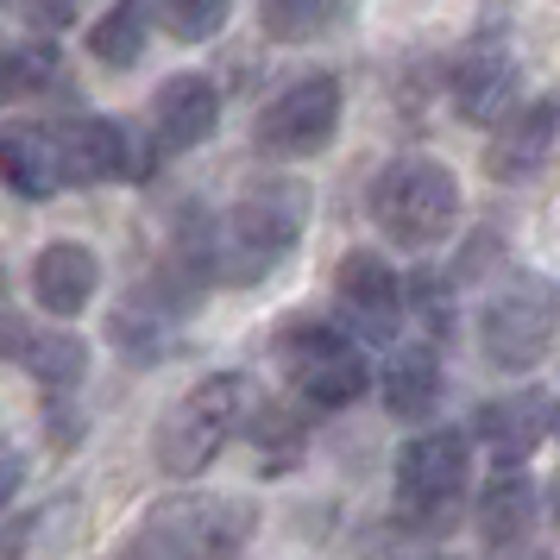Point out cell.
Segmentation results:
<instances>
[{
	"label": "cell",
	"instance_id": "17",
	"mask_svg": "<svg viewBox=\"0 0 560 560\" xmlns=\"http://www.w3.org/2000/svg\"><path fill=\"white\" fill-rule=\"evenodd\" d=\"M0 183H7L13 196H26V202H45V196L63 189V164H57L51 127L20 120V127L0 132Z\"/></svg>",
	"mask_w": 560,
	"mask_h": 560
},
{
	"label": "cell",
	"instance_id": "21",
	"mask_svg": "<svg viewBox=\"0 0 560 560\" xmlns=\"http://www.w3.org/2000/svg\"><path fill=\"white\" fill-rule=\"evenodd\" d=\"M334 20H340V0H258V26L278 45H308L334 32Z\"/></svg>",
	"mask_w": 560,
	"mask_h": 560
},
{
	"label": "cell",
	"instance_id": "1",
	"mask_svg": "<svg viewBox=\"0 0 560 560\" xmlns=\"http://www.w3.org/2000/svg\"><path fill=\"white\" fill-rule=\"evenodd\" d=\"M258 397H265V390H258L246 372H214V378L189 384L177 397V409L158 422V441H152L158 466H164L171 479H202L208 466L246 434V416H253Z\"/></svg>",
	"mask_w": 560,
	"mask_h": 560
},
{
	"label": "cell",
	"instance_id": "12",
	"mask_svg": "<svg viewBox=\"0 0 560 560\" xmlns=\"http://www.w3.org/2000/svg\"><path fill=\"white\" fill-rule=\"evenodd\" d=\"M57 139V164L63 183H107V177H145V158L132 152V132L102 114H77Z\"/></svg>",
	"mask_w": 560,
	"mask_h": 560
},
{
	"label": "cell",
	"instance_id": "19",
	"mask_svg": "<svg viewBox=\"0 0 560 560\" xmlns=\"http://www.w3.org/2000/svg\"><path fill=\"white\" fill-rule=\"evenodd\" d=\"M246 434H253V454H258V472H290L296 459H303L308 447V422H303V409H290V404H271V397H258L253 416H246Z\"/></svg>",
	"mask_w": 560,
	"mask_h": 560
},
{
	"label": "cell",
	"instance_id": "5",
	"mask_svg": "<svg viewBox=\"0 0 560 560\" xmlns=\"http://www.w3.org/2000/svg\"><path fill=\"white\" fill-rule=\"evenodd\" d=\"M308 221V189L296 177H265L228 208V253L240 258L233 278H258L265 265H278Z\"/></svg>",
	"mask_w": 560,
	"mask_h": 560
},
{
	"label": "cell",
	"instance_id": "8",
	"mask_svg": "<svg viewBox=\"0 0 560 560\" xmlns=\"http://www.w3.org/2000/svg\"><path fill=\"white\" fill-rule=\"evenodd\" d=\"M466 472H472V454H466V434H459V429L416 434L404 454H397V510L434 523L441 510L459 504Z\"/></svg>",
	"mask_w": 560,
	"mask_h": 560
},
{
	"label": "cell",
	"instance_id": "13",
	"mask_svg": "<svg viewBox=\"0 0 560 560\" xmlns=\"http://www.w3.org/2000/svg\"><path fill=\"white\" fill-rule=\"evenodd\" d=\"M472 434H479L504 466H523V459L555 434V390L529 384V390H516V397H491V404L479 409Z\"/></svg>",
	"mask_w": 560,
	"mask_h": 560
},
{
	"label": "cell",
	"instance_id": "28",
	"mask_svg": "<svg viewBox=\"0 0 560 560\" xmlns=\"http://www.w3.org/2000/svg\"><path fill=\"white\" fill-rule=\"evenodd\" d=\"M491 560H548V541H535V535H523V541H498Z\"/></svg>",
	"mask_w": 560,
	"mask_h": 560
},
{
	"label": "cell",
	"instance_id": "7",
	"mask_svg": "<svg viewBox=\"0 0 560 560\" xmlns=\"http://www.w3.org/2000/svg\"><path fill=\"white\" fill-rule=\"evenodd\" d=\"M334 132H340V82L328 70H315V77H296L258 107L253 139L265 158H315L328 152Z\"/></svg>",
	"mask_w": 560,
	"mask_h": 560
},
{
	"label": "cell",
	"instance_id": "27",
	"mask_svg": "<svg viewBox=\"0 0 560 560\" xmlns=\"http://www.w3.org/2000/svg\"><path fill=\"white\" fill-rule=\"evenodd\" d=\"M20 479H26V459L13 454V447H0V510L13 504V491H20Z\"/></svg>",
	"mask_w": 560,
	"mask_h": 560
},
{
	"label": "cell",
	"instance_id": "10",
	"mask_svg": "<svg viewBox=\"0 0 560 560\" xmlns=\"http://www.w3.org/2000/svg\"><path fill=\"white\" fill-rule=\"evenodd\" d=\"M334 308L340 328H353L359 340H390L404 328V283L378 253H347L334 271Z\"/></svg>",
	"mask_w": 560,
	"mask_h": 560
},
{
	"label": "cell",
	"instance_id": "3",
	"mask_svg": "<svg viewBox=\"0 0 560 560\" xmlns=\"http://www.w3.org/2000/svg\"><path fill=\"white\" fill-rule=\"evenodd\" d=\"M246 535H253V510L240 498H171L145 510L120 560H240Z\"/></svg>",
	"mask_w": 560,
	"mask_h": 560
},
{
	"label": "cell",
	"instance_id": "9",
	"mask_svg": "<svg viewBox=\"0 0 560 560\" xmlns=\"http://www.w3.org/2000/svg\"><path fill=\"white\" fill-rule=\"evenodd\" d=\"M523 95V63L510 51L504 32H479L466 51L454 57V114L472 127H498Z\"/></svg>",
	"mask_w": 560,
	"mask_h": 560
},
{
	"label": "cell",
	"instance_id": "11",
	"mask_svg": "<svg viewBox=\"0 0 560 560\" xmlns=\"http://www.w3.org/2000/svg\"><path fill=\"white\" fill-rule=\"evenodd\" d=\"M0 353L13 359L20 372H32L38 384H51V390H70L89 372V340H77L63 322L45 328L32 315H0Z\"/></svg>",
	"mask_w": 560,
	"mask_h": 560
},
{
	"label": "cell",
	"instance_id": "22",
	"mask_svg": "<svg viewBox=\"0 0 560 560\" xmlns=\"http://www.w3.org/2000/svg\"><path fill=\"white\" fill-rule=\"evenodd\" d=\"M89 57L107 63V70H132L145 57V20H139V7H107L102 20L89 26Z\"/></svg>",
	"mask_w": 560,
	"mask_h": 560
},
{
	"label": "cell",
	"instance_id": "20",
	"mask_svg": "<svg viewBox=\"0 0 560 560\" xmlns=\"http://www.w3.org/2000/svg\"><path fill=\"white\" fill-rule=\"evenodd\" d=\"M434 397H441V359H434V347H404L384 365V409L390 416L416 422V416L434 409Z\"/></svg>",
	"mask_w": 560,
	"mask_h": 560
},
{
	"label": "cell",
	"instance_id": "23",
	"mask_svg": "<svg viewBox=\"0 0 560 560\" xmlns=\"http://www.w3.org/2000/svg\"><path fill=\"white\" fill-rule=\"evenodd\" d=\"M57 82V51L51 45H13L0 51V102H20V95H38Z\"/></svg>",
	"mask_w": 560,
	"mask_h": 560
},
{
	"label": "cell",
	"instance_id": "26",
	"mask_svg": "<svg viewBox=\"0 0 560 560\" xmlns=\"http://www.w3.org/2000/svg\"><path fill=\"white\" fill-rule=\"evenodd\" d=\"M20 7V20L38 32H70L77 26V0H13Z\"/></svg>",
	"mask_w": 560,
	"mask_h": 560
},
{
	"label": "cell",
	"instance_id": "25",
	"mask_svg": "<svg viewBox=\"0 0 560 560\" xmlns=\"http://www.w3.org/2000/svg\"><path fill=\"white\" fill-rule=\"evenodd\" d=\"M404 315H416V322L441 340V334L454 328V290L434 278V271H416V278L404 283Z\"/></svg>",
	"mask_w": 560,
	"mask_h": 560
},
{
	"label": "cell",
	"instance_id": "6",
	"mask_svg": "<svg viewBox=\"0 0 560 560\" xmlns=\"http://www.w3.org/2000/svg\"><path fill=\"white\" fill-rule=\"evenodd\" d=\"M479 347L498 372H529L555 347V290L541 278H516L479 315Z\"/></svg>",
	"mask_w": 560,
	"mask_h": 560
},
{
	"label": "cell",
	"instance_id": "18",
	"mask_svg": "<svg viewBox=\"0 0 560 560\" xmlns=\"http://www.w3.org/2000/svg\"><path fill=\"white\" fill-rule=\"evenodd\" d=\"M535 523H541V491H535V479L523 472V466H504L498 479L485 485V498H479L485 548H498V541H523V535H535Z\"/></svg>",
	"mask_w": 560,
	"mask_h": 560
},
{
	"label": "cell",
	"instance_id": "14",
	"mask_svg": "<svg viewBox=\"0 0 560 560\" xmlns=\"http://www.w3.org/2000/svg\"><path fill=\"white\" fill-rule=\"evenodd\" d=\"M221 127V89L208 77H171L152 95V139L158 152H196Z\"/></svg>",
	"mask_w": 560,
	"mask_h": 560
},
{
	"label": "cell",
	"instance_id": "24",
	"mask_svg": "<svg viewBox=\"0 0 560 560\" xmlns=\"http://www.w3.org/2000/svg\"><path fill=\"white\" fill-rule=\"evenodd\" d=\"M228 7L233 0H158V26L177 45H202V38H214L228 26Z\"/></svg>",
	"mask_w": 560,
	"mask_h": 560
},
{
	"label": "cell",
	"instance_id": "29",
	"mask_svg": "<svg viewBox=\"0 0 560 560\" xmlns=\"http://www.w3.org/2000/svg\"><path fill=\"white\" fill-rule=\"evenodd\" d=\"M434 560H447V555H434Z\"/></svg>",
	"mask_w": 560,
	"mask_h": 560
},
{
	"label": "cell",
	"instance_id": "4",
	"mask_svg": "<svg viewBox=\"0 0 560 560\" xmlns=\"http://www.w3.org/2000/svg\"><path fill=\"white\" fill-rule=\"evenodd\" d=\"M372 221L397 253H429L459 221V183L434 158H397L372 189Z\"/></svg>",
	"mask_w": 560,
	"mask_h": 560
},
{
	"label": "cell",
	"instance_id": "15",
	"mask_svg": "<svg viewBox=\"0 0 560 560\" xmlns=\"http://www.w3.org/2000/svg\"><path fill=\"white\" fill-rule=\"evenodd\" d=\"M95 290H102V258L89 253L82 240H57V246H45L32 258V296H38V308L51 322L82 315L95 303Z\"/></svg>",
	"mask_w": 560,
	"mask_h": 560
},
{
	"label": "cell",
	"instance_id": "16",
	"mask_svg": "<svg viewBox=\"0 0 560 560\" xmlns=\"http://www.w3.org/2000/svg\"><path fill=\"white\" fill-rule=\"evenodd\" d=\"M548 158H555V102L541 95V102L510 107L504 120H498V139H491V152H485V171L498 183H523V177H535Z\"/></svg>",
	"mask_w": 560,
	"mask_h": 560
},
{
	"label": "cell",
	"instance_id": "2",
	"mask_svg": "<svg viewBox=\"0 0 560 560\" xmlns=\"http://www.w3.org/2000/svg\"><path fill=\"white\" fill-rule=\"evenodd\" d=\"M271 353H278L283 378H290V390H296V404L315 409V416L347 409V404L365 397V347H359L340 322L296 315V322L278 328Z\"/></svg>",
	"mask_w": 560,
	"mask_h": 560
}]
</instances>
